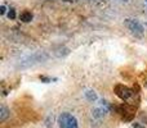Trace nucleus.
<instances>
[{"mask_svg":"<svg viewBox=\"0 0 147 128\" xmlns=\"http://www.w3.org/2000/svg\"><path fill=\"white\" fill-rule=\"evenodd\" d=\"M58 123L61 128H78V121H76V118L69 113H62L58 119Z\"/></svg>","mask_w":147,"mask_h":128,"instance_id":"f257e3e1","label":"nucleus"},{"mask_svg":"<svg viewBox=\"0 0 147 128\" xmlns=\"http://www.w3.org/2000/svg\"><path fill=\"white\" fill-rule=\"evenodd\" d=\"M125 26H127L132 32L138 33V35H142L143 31H145L142 27V25H141L138 21H134V19H127L125 21Z\"/></svg>","mask_w":147,"mask_h":128,"instance_id":"f03ea898","label":"nucleus"},{"mask_svg":"<svg viewBox=\"0 0 147 128\" xmlns=\"http://www.w3.org/2000/svg\"><path fill=\"white\" fill-rule=\"evenodd\" d=\"M115 92H116V95L119 96L120 99H123V100H128V99L132 96V91L124 85H117L116 87H115Z\"/></svg>","mask_w":147,"mask_h":128,"instance_id":"7ed1b4c3","label":"nucleus"},{"mask_svg":"<svg viewBox=\"0 0 147 128\" xmlns=\"http://www.w3.org/2000/svg\"><path fill=\"white\" fill-rule=\"evenodd\" d=\"M8 115H9V111H8V109L5 108L4 105H1V108H0V122H4L5 119L8 118Z\"/></svg>","mask_w":147,"mask_h":128,"instance_id":"20e7f679","label":"nucleus"},{"mask_svg":"<svg viewBox=\"0 0 147 128\" xmlns=\"http://www.w3.org/2000/svg\"><path fill=\"white\" fill-rule=\"evenodd\" d=\"M20 19L22 21V22H31V19H32V14H31L30 12H23L22 14L20 15Z\"/></svg>","mask_w":147,"mask_h":128,"instance_id":"39448f33","label":"nucleus"},{"mask_svg":"<svg viewBox=\"0 0 147 128\" xmlns=\"http://www.w3.org/2000/svg\"><path fill=\"white\" fill-rule=\"evenodd\" d=\"M85 95H86V97H88L89 100H96V99H97L96 94H94V92H92V91H86V92H85Z\"/></svg>","mask_w":147,"mask_h":128,"instance_id":"423d86ee","label":"nucleus"},{"mask_svg":"<svg viewBox=\"0 0 147 128\" xmlns=\"http://www.w3.org/2000/svg\"><path fill=\"white\" fill-rule=\"evenodd\" d=\"M8 17H9V19H13V18L16 17V12H14V9H10V10H9V13H8Z\"/></svg>","mask_w":147,"mask_h":128,"instance_id":"0eeeda50","label":"nucleus"},{"mask_svg":"<svg viewBox=\"0 0 147 128\" xmlns=\"http://www.w3.org/2000/svg\"><path fill=\"white\" fill-rule=\"evenodd\" d=\"M5 13V7H1L0 8V14H4Z\"/></svg>","mask_w":147,"mask_h":128,"instance_id":"6e6552de","label":"nucleus"},{"mask_svg":"<svg viewBox=\"0 0 147 128\" xmlns=\"http://www.w3.org/2000/svg\"><path fill=\"white\" fill-rule=\"evenodd\" d=\"M40 80L41 81H45V82H49V81H51L49 78H47V77H40Z\"/></svg>","mask_w":147,"mask_h":128,"instance_id":"1a4fd4ad","label":"nucleus"},{"mask_svg":"<svg viewBox=\"0 0 147 128\" xmlns=\"http://www.w3.org/2000/svg\"><path fill=\"white\" fill-rule=\"evenodd\" d=\"M146 1H147V0H146Z\"/></svg>","mask_w":147,"mask_h":128,"instance_id":"9d476101","label":"nucleus"}]
</instances>
